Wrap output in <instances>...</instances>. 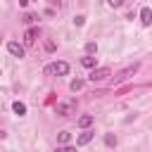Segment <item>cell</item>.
Instances as JSON below:
<instances>
[{"label":"cell","instance_id":"1","mask_svg":"<svg viewBox=\"0 0 152 152\" xmlns=\"http://www.w3.org/2000/svg\"><path fill=\"white\" fill-rule=\"evenodd\" d=\"M55 112H57L59 116H71V114L76 112V100H74V97H69V100H64V102H57Z\"/></svg>","mask_w":152,"mask_h":152},{"label":"cell","instance_id":"2","mask_svg":"<svg viewBox=\"0 0 152 152\" xmlns=\"http://www.w3.org/2000/svg\"><path fill=\"white\" fill-rule=\"evenodd\" d=\"M109 76V69L107 66H100V69H93L90 71V76H88V81H93V83H97V81H104Z\"/></svg>","mask_w":152,"mask_h":152},{"label":"cell","instance_id":"3","mask_svg":"<svg viewBox=\"0 0 152 152\" xmlns=\"http://www.w3.org/2000/svg\"><path fill=\"white\" fill-rule=\"evenodd\" d=\"M138 66H140L138 62H135V64H131V66H126V69H124V71L116 76V83H124V81H128V78H131L135 71H138Z\"/></svg>","mask_w":152,"mask_h":152},{"label":"cell","instance_id":"4","mask_svg":"<svg viewBox=\"0 0 152 152\" xmlns=\"http://www.w3.org/2000/svg\"><path fill=\"white\" fill-rule=\"evenodd\" d=\"M7 50H10V55H12V57H19V59L26 55V52H24V45H19L17 40H10V43H7Z\"/></svg>","mask_w":152,"mask_h":152},{"label":"cell","instance_id":"5","mask_svg":"<svg viewBox=\"0 0 152 152\" xmlns=\"http://www.w3.org/2000/svg\"><path fill=\"white\" fill-rule=\"evenodd\" d=\"M93 135H95L93 131H88V128H83V133H81V135L76 138V145H78V147H81V145H88V142L93 140Z\"/></svg>","mask_w":152,"mask_h":152},{"label":"cell","instance_id":"6","mask_svg":"<svg viewBox=\"0 0 152 152\" xmlns=\"http://www.w3.org/2000/svg\"><path fill=\"white\" fill-rule=\"evenodd\" d=\"M52 71H55L57 76H66V74H69V64H66V62H55V64H52Z\"/></svg>","mask_w":152,"mask_h":152},{"label":"cell","instance_id":"7","mask_svg":"<svg viewBox=\"0 0 152 152\" xmlns=\"http://www.w3.org/2000/svg\"><path fill=\"white\" fill-rule=\"evenodd\" d=\"M140 21H142V26H150L152 24V10L150 7H142L140 10Z\"/></svg>","mask_w":152,"mask_h":152},{"label":"cell","instance_id":"8","mask_svg":"<svg viewBox=\"0 0 152 152\" xmlns=\"http://www.w3.org/2000/svg\"><path fill=\"white\" fill-rule=\"evenodd\" d=\"M36 38H38V28H28V31L24 33V45H33Z\"/></svg>","mask_w":152,"mask_h":152},{"label":"cell","instance_id":"9","mask_svg":"<svg viewBox=\"0 0 152 152\" xmlns=\"http://www.w3.org/2000/svg\"><path fill=\"white\" fill-rule=\"evenodd\" d=\"M93 121H95L93 114H83V116H78V128H90Z\"/></svg>","mask_w":152,"mask_h":152},{"label":"cell","instance_id":"10","mask_svg":"<svg viewBox=\"0 0 152 152\" xmlns=\"http://www.w3.org/2000/svg\"><path fill=\"white\" fill-rule=\"evenodd\" d=\"M81 64H83L86 69H95V64H97V57L88 55V57H83V59H81Z\"/></svg>","mask_w":152,"mask_h":152},{"label":"cell","instance_id":"11","mask_svg":"<svg viewBox=\"0 0 152 152\" xmlns=\"http://www.w3.org/2000/svg\"><path fill=\"white\" fill-rule=\"evenodd\" d=\"M12 109H14V114H17V116H24V114H26V104H24V102H19V100L12 104Z\"/></svg>","mask_w":152,"mask_h":152},{"label":"cell","instance_id":"12","mask_svg":"<svg viewBox=\"0 0 152 152\" xmlns=\"http://www.w3.org/2000/svg\"><path fill=\"white\" fill-rule=\"evenodd\" d=\"M69 140H71V133H69V131H59L57 142H59V145H69Z\"/></svg>","mask_w":152,"mask_h":152},{"label":"cell","instance_id":"13","mask_svg":"<svg viewBox=\"0 0 152 152\" xmlns=\"http://www.w3.org/2000/svg\"><path fill=\"white\" fill-rule=\"evenodd\" d=\"M83 83H86V81H83V78H74V81H71V86H69V88H71V90H74V93H76V90H81V88H83Z\"/></svg>","mask_w":152,"mask_h":152},{"label":"cell","instance_id":"14","mask_svg":"<svg viewBox=\"0 0 152 152\" xmlns=\"http://www.w3.org/2000/svg\"><path fill=\"white\" fill-rule=\"evenodd\" d=\"M36 19H38V14H33V12H26L24 14V24H33Z\"/></svg>","mask_w":152,"mask_h":152},{"label":"cell","instance_id":"15","mask_svg":"<svg viewBox=\"0 0 152 152\" xmlns=\"http://www.w3.org/2000/svg\"><path fill=\"white\" fill-rule=\"evenodd\" d=\"M55 152H76V147H74V145H57Z\"/></svg>","mask_w":152,"mask_h":152},{"label":"cell","instance_id":"16","mask_svg":"<svg viewBox=\"0 0 152 152\" xmlns=\"http://www.w3.org/2000/svg\"><path fill=\"white\" fill-rule=\"evenodd\" d=\"M86 52L88 55H95L97 52V43H86Z\"/></svg>","mask_w":152,"mask_h":152},{"label":"cell","instance_id":"17","mask_svg":"<svg viewBox=\"0 0 152 152\" xmlns=\"http://www.w3.org/2000/svg\"><path fill=\"white\" fill-rule=\"evenodd\" d=\"M104 142H107L109 147H112V145H116V135H114V133H107V135H104Z\"/></svg>","mask_w":152,"mask_h":152},{"label":"cell","instance_id":"18","mask_svg":"<svg viewBox=\"0 0 152 152\" xmlns=\"http://www.w3.org/2000/svg\"><path fill=\"white\" fill-rule=\"evenodd\" d=\"M83 21H86V17H81V14L74 19V24H76V26H83Z\"/></svg>","mask_w":152,"mask_h":152},{"label":"cell","instance_id":"19","mask_svg":"<svg viewBox=\"0 0 152 152\" xmlns=\"http://www.w3.org/2000/svg\"><path fill=\"white\" fill-rule=\"evenodd\" d=\"M107 2H109L112 7H121V5H124V0H107Z\"/></svg>","mask_w":152,"mask_h":152},{"label":"cell","instance_id":"20","mask_svg":"<svg viewBox=\"0 0 152 152\" xmlns=\"http://www.w3.org/2000/svg\"><path fill=\"white\" fill-rule=\"evenodd\" d=\"M45 50H48V52H52V50H55V43H52V40H48V43H45Z\"/></svg>","mask_w":152,"mask_h":152}]
</instances>
